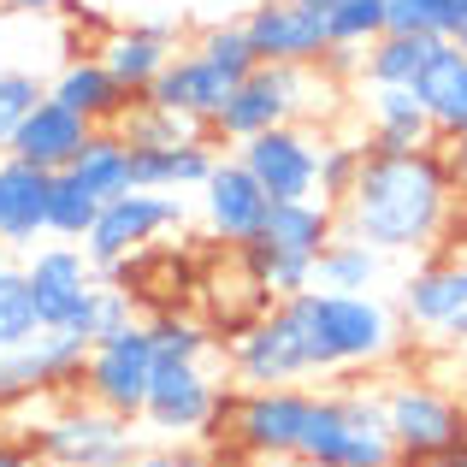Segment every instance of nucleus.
Wrapping results in <instances>:
<instances>
[{
  "label": "nucleus",
  "mask_w": 467,
  "mask_h": 467,
  "mask_svg": "<svg viewBox=\"0 0 467 467\" xmlns=\"http://www.w3.org/2000/svg\"><path fill=\"white\" fill-rule=\"evenodd\" d=\"M95 54L125 83V95H149L178 54V36H171V24H125V30H107V42Z\"/></svg>",
  "instance_id": "20"
},
{
  "label": "nucleus",
  "mask_w": 467,
  "mask_h": 467,
  "mask_svg": "<svg viewBox=\"0 0 467 467\" xmlns=\"http://www.w3.org/2000/svg\"><path fill=\"white\" fill-rule=\"evenodd\" d=\"M319 89H331V78L319 66H273V59H261V66L231 89L225 113H219V125H213V142H231V149H237V142L261 137V130H273V125H302V119L314 113L308 95H319Z\"/></svg>",
  "instance_id": "5"
},
{
  "label": "nucleus",
  "mask_w": 467,
  "mask_h": 467,
  "mask_svg": "<svg viewBox=\"0 0 467 467\" xmlns=\"http://www.w3.org/2000/svg\"><path fill=\"white\" fill-rule=\"evenodd\" d=\"M95 137V125L83 113H71L66 101H36V113L24 119L18 130H12V142H6V154H18V160H30V166H42V171H66L71 160H78V149Z\"/></svg>",
  "instance_id": "19"
},
{
  "label": "nucleus",
  "mask_w": 467,
  "mask_h": 467,
  "mask_svg": "<svg viewBox=\"0 0 467 467\" xmlns=\"http://www.w3.org/2000/svg\"><path fill=\"white\" fill-rule=\"evenodd\" d=\"M130 467H207V450L202 444H183V438H160V444L137 450Z\"/></svg>",
  "instance_id": "40"
},
{
  "label": "nucleus",
  "mask_w": 467,
  "mask_h": 467,
  "mask_svg": "<svg viewBox=\"0 0 467 467\" xmlns=\"http://www.w3.org/2000/svg\"><path fill=\"white\" fill-rule=\"evenodd\" d=\"M426 467H467V438H462L456 450H444V456H432V462H426Z\"/></svg>",
  "instance_id": "46"
},
{
  "label": "nucleus",
  "mask_w": 467,
  "mask_h": 467,
  "mask_svg": "<svg viewBox=\"0 0 467 467\" xmlns=\"http://www.w3.org/2000/svg\"><path fill=\"white\" fill-rule=\"evenodd\" d=\"M361 89V125H367V149L373 154H409V149H432L438 130L426 119L420 95L409 83H355Z\"/></svg>",
  "instance_id": "16"
},
{
  "label": "nucleus",
  "mask_w": 467,
  "mask_h": 467,
  "mask_svg": "<svg viewBox=\"0 0 467 467\" xmlns=\"http://www.w3.org/2000/svg\"><path fill=\"white\" fill-rule=\"evenodd\" d=\"M444 337H450V343H456V349H467V314H462V319H456V326H450V331H444Z\"/></svg>",
  "instance_id": "47"
},
{
  "label": "nucleus",
  "mask_w": 467,
  "mask_h": 467,
  "mask_svg": "<svg viewBox=\"0 0 467 467\" xmlns=\"http://www.w3.org/2000/svg\"><path fill=\"white\" fill-rule=\"evenodd\" d=\"M266 213H273V195L261 190L249 166L237 154H219L213 178L202 183V219H207V237L225 243V249H243L266 231Z\"/></svg>",
  "instance_id": "14"
},
{
  "label": "nucleus",
  "mask_w": 467,
  "mask_h": 467,
  "mask_svg": "<svg viewBox=\"0 0 467 467\" xmlns=\"http://www.w3.org/2000/svg\"><path fill=\"white\" fill-rule=\"evenodd\" d=\"M450 36H432V30H385L367 42L361 54V83H420V71L432 66V54L444 47Z\"/></svg>",
  "instance_id": "25"
},
{
  "label": "nucleus",
  "mask_w": 467,
  "mask_h": 467,
  "mask_svg": "<svg viewBox=\"0 0 467 467\" xmlns=\"http://www.w3.org/2000/svg\"><path fill=\"white\" fill-rule=\"evenodd\" d=\"M24 278H30V296H36L42 326L71 331L78 314L89 308L95 285H101V266L83 254V243H36V249L24 254Z\"/></svg>",
  "instance_id": "12"
},
{
  "label": "nucleus",
  "mask_w": 467,
  "mask_h": 467,
  "mask_svg": "<svg viewBox=\"0 0 467 467\" xmlns=\"http://www.w3.org/2000/svg\"><path fill=\"white\" fill-rule=\"evenodd\" d=\"M385 261L390 254H379L373 243H355V237L337 231V237L314 254V290H379Z\"/></svg>",
  "instance_id": "29"
},
{
  "label": "nucleus",
  "mask_w": 467,
  "mask_h": 467,
  "mask_svg": "<svg viewBox=\"0 0 467 467\" xmlns=\"http://www.w3.org/2000/svg\"><path fill=\"white\" fill-rule=\"evenodd\" d=\"M414 95H420L426 119H432L438 142H456L467 130V54H462V42L438 47L432 66H426L420 83H414Z\"/></svg>",
  "instance_id": "23"
},
{
  "label": "nucleus",
  "mask_w": 467,
  "mask_h": 467,
  "mask_svg": "<svg viewBox=\"0 0 467 467\" xmlns=\"http://www.w3.org/2000/svg\"><path fill=\"white\" fill-rule=\"evenodd\" d=\"M456 42H462V54H467V24H462V36H456Z\"/></svg>",
  "instance_id": "49"
},
{
  "label": "nucleus",
  "mask_w": 467,
  "mask_h": 467,
  "mask_svg": "<svg viewBox=\"0 0 467 467\" xmlns=\"http://www.w3.org/2000/svg\"><path fill=\"white\" fill-rule=\"evenodd\" d=\"M0 467H47L36 450H24V444H0Z\"/></svg>",
  "instance_id": "44"
},
{
  "label": "nucleus",
  "mask_w": 467,
  "mask_h": 467,
  "mask_svg": "<svg viewBox=\"0 0 467 467\" xmlns=\"http://www.w3.org/2000/svg\"><path fill=\"white\" fill-rule=\"evenodd\" d=\"M83 355H89V343H83L78 331H59V326H42L30 343L0 349V414L78 385L83 379Z\"/></svg>",
  "instance_id": "10"
},
{
  "label": "nucleus",
  "mask_w": 467,
  "mask_h": 467,
  "mask_svg": "<svg viewBox=\"0 0 467 467\" xmlns=\"http://www.w3.org/2000/svg\"><path fill=\"white\" fill-rule=\"evenodd\" d=\"M402 314H409V326L444 337L467 314V261H426L420 273H409V285H402Z\"/></svg>",
  "instance_id": "22"
},
{
  "label": "nucleus",
  "mask_w": 467,
  "mask_h": 467,
  "mask_svg": "<svg viewBox=\"0 0 467 467\" xmlns=\"http://www.w3.org/2000/svg\"><path fill=\"white\" fill-rule=\"evenodd\" d=\"M113 130L130 142V149H178V142H207V137H213L207 125H195V119L171 113V107L149 101V95H137V101L125 107V119H119Z\"/></svg>",
  "instance_id": "30"
},
{
  "label": "nucleus",
  "mask_w": 467,
  "mask_h": 467,
  "mask_svg": "<svg viewBox=\"0 0 467 467\" xmlns=\"http://www.w3.org/2000/svg\"><path fill=\"white\" fill-rule=\"evenodd\" d=\"M467 24V0H385V30H432L456 42Z\"/></svg>",
  "instance_id": "35"
},
{
  "label": "nucleus",
  "mask_w": 467,
  "mask_h": 467,
  "mask_svg": "<svg viewBox=\"0 0 467 467\" xmlns=\"http://www.w3.org/2000/svg\"><path fill=\"white\" fill-rule=\"evenodd\" d=\"M361 166H367V137L361 142L319 137V183H314V195L326 207H343V202H349V190H355V178H361Z\"/></svg>",
  "instance_id": "33"
},
{
  "label": "nucleus",
  "mask_w": 467,
  "mask_h": 467,
  "mask_svg": "<svg viewBox=\"0 0 467 467\" xmlns=\"http://www.w3.org/2000/svg\"><path fill=\"white\" fill-rule=\"evenodd\" d=\"M308 414H314V390L308 385H261V390H243L237 385L225 444H237L243 456H254V462L290 467V462L302 456Z\"/></svg>",
  "instance_id": "8"
},
{
  "label": "nucleus",
  "mask_w": 467,
  "mask_h": 467,
  "mask_svg": "<svg viewBox=\"0 0 467 467\" xmlns=\"http://www.w3.org/2000/svg\"><path fill=\"white\" fill-rule=\"evenodd\" d=\"M6 12H30V18H47V12H66L71 0H0Z\"/></svg>",
  "instance_id": "43"
},
{
  "label": "nucleus",
  "mask_w": 467,
  "mask_h": 467,
  "mask_svg": "<svg viewBox=\"0 0 467 467\" xmlns=\"http://www.w3.org/2000/svg\"><path fill=\"white\" fill-rule=\"evenodd\" d=\"M444 154H450V171H456V190L467 195V130L456 142H444Z\"/></svg>",
  "instance_id": "42"
},
{
  "label": "nucleus",
  "mask_w": 467,
  "mask_h": 467,
  "mask_svg": "<svg viewBox=\"0 0 467 467\" xmlns=\"http://www.w3.org/2000/svg\"><path fill=\"white\" fill-rule=\"evenodd\" d=\"M42 331V314H36V296H30V278H24V261H0V349L12 343H30Z\"/></svg>",
  "instance_id": "31"
},
{
  "label": "nucleus",
  "mask_w": 467,
  "mask_h": 467,
  "mask_svg": "<svg viewBox=\"0 0 467 467\" xmlns=\"http://www.w3.org/2000/svg\"><path fill=\"white\" fill-rule=\"evenodd\" d=\"M231 154L261 178V190L273 202H302L319 183V130L314 125H273L261 137L237 142Z\"/></svg>",
  "instance_id": "13"
},
{
  "label": "nucleus",
  "mask_w": 467,
  "mask_h": 467,
  "mask_svg": "<svg viewBox=\"0 0 467 467\" xmlns=\"http://www.w3.org/2000/svg\"><path fill=\"white\" fill-rule=\"evenodd\" d=\"M231 254H237V266L261 285L266 302H290V296H302V290H314V261L308 254H290V249H278V243H266V237L243 243V249H231Z\"/></svg>",
  "instance_id": "27"
},
{
  "label": "nucleus",
  "mask_w": 467,
  "mask_h": 467,
  "mask_svg": "<svg viewBox=\"0 0 467 467\" xmlns=\"http://www.w3.org/2000/svg\"><path fill=\"white\" fill-rule=\"evenodd\" d=\"M149 337H154V361H202V355L219 343L202 319H190V314H178V308H160L149 319Z\"/></svg>",
  "instance_id": "34"
},
{
  "label": "nucleus",
  "mask_w": 467,
  "mask_h": 467,
  "mask_svg": "<svg viewBox=\"0 0 467 467\" xmlns=\"http://www.w3.org/2000/svg\"><path fill=\"white\" fill-rule=\"evenodd\" d=\"M6 254H12V249H6V243H0V261H6Z\"/></svg>",
  "instance_id": "51"
},
{
  "label": "nucleus",
  "mask_w": 467,
  "mask_h": 467,
  "mask_svg": "<svg viewBox=\"0 0 467 467\" xmlns=\"http://www.w3.org/2000/svg\"><path fill=\"white\" fill-rule=\"evenodd\" d=\"M36 101H47V83L36 71H18V66H0V154H6L12 130L36 113Z\"/></svg>",
  "instance_id": "38"
},
{
  "label": "nucleus",
  "mask_w": 467,
  "mask_h": 467,
  "mask_svg": "<svg viewBox=\"0 0 467 467\" xmlns=\"http://www.w3.org/2000/svg\"><path fill=\"white\" fill-rule=\"evenodd\" d=\"M213 166H219L213 137L178 142V149H130V183H137V190H166V195L202 190V183L213 178Z\"/></svg>",
  "instance_id": "24"
},
{
  "label": "nucleus",
  "mask_w": 467,
  "mask_h": 467,
  "mask_svg": "<svg viewBox=\"0 0 467 467\" xmlns=\"http://www.w3.org/2000/svg\"><path fill=\"white\" fill-rule=\"evenodd\" d=\"M154 337H149V319L113 331V337H95L89 355H83V397L101 402V409L125 414V420H142V402H149L154 385Z\"/></svg>",
  "instance_id": "9"
},
{
  "label": "nucleus",
  "mask_w": 467,
  "mask_h": 467,
  "mask_svg": "<svg viewBox=\"0 0 467 467\" xmlns=\"http://www.w3.org/2000/svg\"><path fill=\"white\" fill-rule=\"evenodd\" d=\"M266 243H278V249L290 254H314L326 249L331 237H337V207H326L319 195H302V202H273V213H266Z\"/></svg>",
  "instance_id": "26"
},
{
  "label": "nucleus",
  "mask_w": 467,
  "mask_h": 467,
  "mask_svg": "<svg viewBox=\"0 0 467 467\" xmlns=\"http://www.w3.org/2000/svg\"><path fill=\"white\" fill-rule=\"evenodd\" d=\"M302 6H314V12H319V18H326V12H331V6H337V0H302Z\"/></svg>",
  "instance_id": "48"
},
{
  "label": "nucleus",
  "mask_w": 467,
  "mask_h": 467,
  "mask_svg": "<svg viewBox=\"0 0 467 467\" xmlns=\"http://www.w3.org/2000/svg\"><path fill=\"white\" fill-rule=\"evenodd\" d=\"M66 171L95 195V202H113V195H130V190H137V183H130V142L119 137L113 125L95 130V137L78 149V160H71Z\"/></svg>",
  "instance_id": "28"
},
{
  "label": "nucleus",
  "mask_w": 467,
  "mask_h": 467,
  "mask_svg": "<svg viewBox=\"0 0 467 467\" xmlns=\"http://www.w3.org/2000/svg\"><path fill=\"white\" fill-rule=\"evenodd\" d=\"M47 95H54V101H66L71 113H83L95 130L119 125V119H125V107L137 101V95H125V83H119L113 71L101 66V54L66 59V66L54 71V83H47Z\"/></svg>",
  "instance_id": "21"
},
{
  "label": "nucleus",
  "mask_w": 467,
  "mask_h": 467,
  "mask_svg": "<svg viewBox=\"0 0 467 467\" xmlns=\"http://www.w3.org/2000/svg\"><path fill=\"white\" fill-rule=\"evenodd\" d=\"M207 467H278V462H254L237 444H219V450H207Z\"/></svg>",
  "instance_id": "41"
},
{
  "label": "nucleus",
  "mask_w": 467,
  "mask_h": 467,
  "mask_svg": "<svg viewBox=\"0 0 467 467\" xmlns=\"http://www.w3.org/2000/svg\"><path fill=\"white\" fill-rule=\"evenodd\" d=\"M290 467H319V462H290Z\"/></svg>",
  "instance_id": "50"
},
{
  "label": "nucleus",
  "mask_w": 467,
  "mask_h": 467,
  "mask_svg": "<svg viewBox=\"0 0 467 467\" xmlns=\"http://www.w3.org/2000/svg\"><path fill=\"white\" fill-rule=\"evenodd\" d=\"M231 402H237V385L207 379L202 361H160L149 402H142V426L154 438H183V444L219 450V438L231 426Z\"/></svg>",
  "instance_id": "4"
},
{
  "label": "nucleus",
  "mask_w": 467,
  "mask_h": 467,
  "mask_svg": "<svg viewBox=\"0 0 467 467\" xmlns=\"http://www.w3.org/2000/svg\"><path fill=\"white\" fill-rule=\"evenodd\" d=\"M231 89H237V78H225V71L207 54H195V47H178L171 66L160 71V83L149 89V101H160V107H171V113H183V119L213 130L219 113H225V101H231Z\"/></svg>",
  "instance_id": "17"
},
{
  "label": "nucleus",
  "mask_w": 467,
  "mask_h": 467,
  "mask_svg": "<svg viewBox=\"0 0 467 467\" xmlns=\"http://www.w3.org/2000/svg\"><path fill=\"white\" fill-rule=\"evenodd\" d=\"M450 390L462 397V409H467V349L456 355V367H450Z\"/></svg>",
  "instance_id": "45"
},
{
  "label": "nucleus",
  "mask_w": 467,
  "mask_h": 467,
  "mask_svg": "<svg viewBox=\"0 0 467 467\" xmlns=\"http://www.w3.org/2000/svg\"><path fill=\"white\" fill-rule=\"evenodd\" d=\"M195 54H207L219 71H225V78H237V83L261 66V54H254V42H249V30H243V24H207V30L195 36Z\"/></svg>",
  "instance_id": "37"
},
{
  "label": "nucleus",
  "mask_w": 467,
  "mask_h": 467,
  "mask_svg": "<svg viewBox=\"0 0 467 467\" xmlns=\"http://www.w3.org/2000/svg\"><path fill=\"white\" fill-rule=\"evenodd\" d=\"M319 467H390L397 462V438L385 420V397L379 390H314V414L302 432V456Z\"/></svg>",
  "instance_id": "3"
},
{
  "label": "nucleus",
  "mask_w": 467,
  "mask_h": 467,
  "mask_svg": "<svg viewBox=\"0 0 467 467\" xmlns=\"http://www.w3.org/2000/svg\"><path fill=\"white\" fill-rule=\"evenodd\" d=\"M379 397H385V420H390V438H397V467H426L432 456H444L467 438V409L450 385L409 373L379 385Z\"/></svg>",
  "instance_id": "6"
},
{
  "label": "nucleus",
  "mask_w": 467,
  "mask_h": 467,
  "mask_svg": "<svg viewBox=\"0 0 467 467\" xmlns=\"http://www.w3.org/2000/svg\"><path fill=\"white\" fill-rule=\"evenodd\" d=\"M95 213H101V202H95L71 171H54V190H47V237L83 243L89 225H95Z\"/></svg>",
  "instance_id": "32"
},
{
  "label": "nucleus",
  "mask_w": 467,
  "mask_h": 467,
  "mask_svg": "<svg viewBox=\"0 0 467 467\" xmlns=\"http://www.w3.org/2000/svg\"><path fill=\"white\" fill-rule=\"evenodd\" d=\"M397 314L373 290H302L273 302L225 343V367L243 390L302 379L373 373L397 355Z\"/></svg>",
  "instance_id": "1"
},
{
  "label": "nucleus",
  "mask_w": 467,
  "mask_h": 467,
  "mask_svg": "<svg viewBox=\"0 0 467 467\" xmlns=\"http://www.w3.org/2000/svg\"><path fill=\"white\" fill-rule=\"evenodd\" d=\"M125 326H137V296H130L125 285H113V278H101L95 285V296H89V308L78 314V337L83 343H95V337H113V331H125Z\"/></svg>",
  "instance_id": "36"
},
{
  "label": "nucleus",
  "mask_w": 467,
  "mask_h": 467,
  "mask_svg": "<svg viewBox=\"0 0 467 467\" xmlns=\"http://www.w3.org/2000/svg\"><path fill=\"white\" fill-rule=\"evenodd\" d=\"M47 190H54V171L0 154V243L12 254H30L47 237Z\"/></svg>",
  "instance_id": "18"
},
{
  "label": "nucleus",
  "mask_w": 467,
  "mask_h": 467,
  "mask_svg": "<svg viewBox=\"0 0 467 467\" xmlns=\"http://www.w3.org/2000/svg\"><path fill=\"white\" fill-rule=\"evenodd\" d=\"M183 225V202L166 190H130V195H113V202H101V213H95L89 237H83V254H89L101 273H113L125 254L137 249H154L166 231Z\"/></svg>",
  "instance_id": "11"
},
{
  "label": "nucleus",
  "mask_w": 467,
  "mask_h": 467,
  "mask_svg": "<svg viewBox=\"0 0 467 467\" xmlns=\"http://www.w3.org/2000/svg\"><path fill=\"white\" fill-rule=\"evenodd\" d=\"M456 171H450L444 142L409 154H373L355 178L349 202L337 207V231L355 243H373L379 254H426L444 243L456 219Z\"/></svg>",
  "instance_id": "2"
},
{
  "label": "nucleus",
  "mask_w": 467,
  "mask_h": 467,
  "mask_svg": "<svg viewBox=\"0 0 467 467\" xmlns=\"http://www.w3.org/2000/svg\"><path fill=\"white\" fill-rule=\"evenodd\" d=\"M137 420H125V414L101 409V402H66V409H54L47 420H36L30 432V450L42 456L47 467H130L137 462V432H130Z\"/></svg>",
  "instance_id": "7"
},
{
  "label": "nucleus",
  "mask_w": 467,
  "mask_h": 467,
  "mask_svg": "<svg viewBox=\"0 0 467 467\" xmlns=\"http://www.w3.org/2000/svg\"><path fill=\"white\" fill-rule=\"evenodd\" d=\"M326 30H331V42L367 47L373 36H385V0H337L326 12Z\"/></svg>",
  "instance_id": "39"
},
{
  "label": "nucleus",
  "mask_w": 467,
  "mask_h": 467,
  "mask_svg": "<svg viewBox=\"0 0 467 467\" xmlns=\"http://www.w3.org/2000/svg\"><path fill=\"white\" fill-rule=\"evenodd\" d=\"M254 54L273 59V66H319V54L331 47V30L314 6L302 0H261V6L243 18Z\"/></svg>",
  "instance_id": "15"
}]
</instances>
